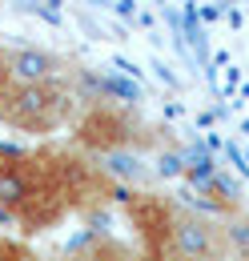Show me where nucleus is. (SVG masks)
Listing matches in <instances>:
<instances>
[{"mask_svg":"<svg viewBox=\"0 0 249 261\" xmlns=\"http://www.w3.org/2000/svg\"><path fill=\"white\" fill-rule=\"evenodd\" d=\"M117 193L113 177L77 145H0V217L20 233H44Z\"/></svg>","mask_w":249,"mask_h":261,"instance_id":"obj_1","label":"nucleus"},{"mask_svg":"<svg viewBox=\"0 0 249 261\" xmlns=\"http://www.w3.org/2000/svg\"><path fill=\"white\" fill-rule=\"evenodd\" d=\"M77 121V93L72 85H20L12 81L0 93V125L32 137H48Z\"/></svg>","mask_w":249,"mask_h":261,"instance_id":"obj_2","label":"nucleus"},{"mask_svg":"<svg viewBox=\"0 0 249 261\" xmlns=\"http://www.w3.org/2000/svg\"><path fill=\"white\" fill-rule=\"evenodd\" d=\"M233 253V229L205 209L173 205L169 233L153 261H225Z\"/></svg>","mask_w":249,"mask_h":261,"instance_id":"obj_3","label":"nucleus"},{"mask_svg":"<svg viewBox=\"0 0 249 261\" xmlns=\"http://www.w3.org/2000/svg\"><path fill=\"white\" fill-rule=\"evenodd\" d=\"M145 137L137 133V117H129L124 109L113 105H93L81 121H77V145L85 149H133Z\"/></svg>","mask_w":249,"mask_h":261,"instance_id":"obj_4","label":"nucleus"},{"mask_svg":"<svg viewBox=\"0 0 249 261\" xmlns=\"http://www.w3.org/2000/svg\"><path fill=\"white\" fill-rule=\"evenodd\" d=\"M8 65H12V81L20 85H72V61L53 53V48H8Z\"/></svg>","mask_w":249,"mask_h":261,"instance_id":"obj_5","label":"nucleus"},{"mask_svg":"<svg viewBox=\"0 0 249 261\" xmlns=\"http://www.w3.org/2000/svg\"><path fill=\"white\" fill-rule=\"evenodd\" d=\"M64 261H137V253L133 245H124L109 233H89L64 253Z\"/></svg>","mask_w":249,"mask_h":261,"instance_id":"obj_6","label":"nucleus"},{"mask_svg":"<svg viewBox=\"0 0 249 261\" xmlns=\"http://www.w3.org/2000/svg\"><path fill=\"white\" fill-rule=\"evenodd\" d=\"M12 85V65H8V48L0 44V93Z\"/></svg>","mask_w":249,"mask_h":261,"instance_id":"obj_7","label":"nucleus"},{"mask_svg":"<svg viewBox=\"0 0 249 261\" xmlns=\"http://www.w3.org/2000/svg\"><path fill=\"white\" fill-rule=\"evenodd\" d=\"M137 261H153V257H141V253H137Z\"/></svg>","mask_w":249,"mask_h":261,"instance_id":"obj_8","label":"nucleus"},{"mask_svg":"<svg viewBox=\"0 0 249 261\" xmlns=\"http://www.w3.org/2000/svg\"><path fill=\"white\" fill-rule=\"evenodd\" d=\"M0 12H4V0H0Z\"/></svg>","mask_w":249,"mask_h":261,"instance_id":"obj_9","label":"nucleus"}]
</instances>
